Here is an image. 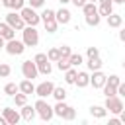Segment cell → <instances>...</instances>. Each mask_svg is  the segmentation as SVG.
<instances>
[{"label":"cell","mask_w":125,"mask_h":125,"mask_svg":"<svg viewBox=\"0 0 125 125\" xmlns=\"http://www.w3.org/2000/svg\"><path fill=\"white\" fill-rule=\"evenodd\" d=\"M21 41L25 43V47H37V43H39V31L35 29V25H25L21 29Z\"/></svg>","instance_id":"6da1fadb"},{"label":"cell","mask_w":125,"mask_h":125,"mask_svg":"<svg viewBox=\"0 0 125 125\" xmlns=\"http://www.w3.org/2000/svg\"><path fill=\"white\" fill-rule=\"evenodd\" d=\"M33 107H35V111H37V115L43 119V121H51L53 119V115H55V111H53V107L43 100V98H39L35 104H33Z\"/></svg>","instance_id":"7a4b0ae2"},{"label":"cell","mask_w":125,"mask_h":125,"mask_svg":"<svg viewBox=\"0 0 125 125\" xmlns=\"http://www.w3.org/2000/svg\"><path fill=\"white\" fill-rule=\"evenodd\" d=\"M20 16L23 18V21H25V25H37L39 21H41V16L35 12V8H31V6H23L21 10H20Z\"/></svg>","instance_id":"3957f363"},{"label":"cell","mask_w":125,"mask_h":125,"mask_svg":"<svg viewBox=\"0 0 125 125\" xmlns=\"http://www.w3.org/2000/svg\"><path fill=\"white\" fill-rule=\"evenodd\" d=\"M6 23L12 27V29H16V31H21L23 27H25V21H23V18L14 10V12H8L6 14Z\"/></svg>","instance_id":"277c9868"},{"label":"cell","mask_w":125,"mask_h":125,"mask_svg":"<svg viewBox=\"0 0 125 125\" xmlns=\"http://www.w3.org/2000/svg\"><path fill=\"white\" fill-rule=\"evenodd\" d=\"M4 49H6V53H8V55H21V53L25 51V43H23V41H18V39L14 37V39L6 41Z\"/></svg>","instance_id":"5b68a950"},{"label":"cell","mask_w":125,"mask_h":125,"mask_svg":"<svg viewBox=\"0 0 125 125\" xmlns=\"http://www.w3.org/2000/svg\"><path fill=\"white\" fill-rule=\"evenodd\" d=\"M21 74H23V78H29V80L37 78V76H39L37 64H35L33 61H23V62H21Z\"/></svg>","instance_id":"8992f818"},{"label":"cell","mask_w":125,"mask_h":125,"mask_svg":"<svg viewBox=\"0 0 125 125\" xmlns=\"http://www.w3.org/2000/svg\"><path fill=\"white\" fill-rule=\"evenodd\" d=\"M105 109H107L109 113H113V115H119V111L123 109V102H121V98H117V96H109V98H105Z\"/></svg>","instance_id":"52a82bcc"},{"label":"cell","mask_w":125,"mask_h":125,"mask_svg":"<svg viewBox=\"0 0 125 125\" xmlns=\"http://www.w3.org/2000/svg\"><path fill=\"white\" fill-rule=\"evenodd\" d=\"M53 88H55V84H53L51 80H45V82H41L39 86H35V96H39V98H49V96L53 94Z\"/></svg>","instance_id":"ba28073f"},{"label":"cell","mask_w":125,"mask_h":125,"mask_svg":"<svg viewBox=\"0 0 125 125\" xmlns=\"http://www.w3.org/2000/svg\"><path fill=\"white\" fill-rule=\"evenodd\" d=\"M2 115L6 117L8 125H18V123H20V119H21V115H20L14 107H4V109H2Z\"/></svg>","instance_id":"9c48e42d"},{"label":"cell","mask_w":125,"mask_h":125,"mask_svg":"<svg viewBox=\"0 0 125 125\" xmlns=\"http://www.w3.org/2000/svg\"><path fill=\"white\" fill-rule=\"evenodd\" d=\"M55 20L59 21V25H68V23H70V20H72V14L62 6L61 10H57V12H55Z\"/></svg>","instance_id":"30bf717a"},{"label":"cell","mask_w":125,"mask_h":125,"mask_svg":"<svg viewBox=\"0 0 125 125\" xmlns=\"http://www.w3.org/2000/svg\"><path fill=\"white\" fill-rule=\"evenodd\" d=\"M105 80H107V76H105L102 70H94V74L90 76V84H92L96 90H98V88H104Z\"/></svg>","instance_id":"8fae6325"},{"label":"cell","mask_w":125,"mask_h":125,"mask_svg":"<svg viewBox=\"0 0 125 125\" xmlns=\"http://www.w3.org/2000/svg\"><path fill=\"white\" fill-rule=\"evenodd\" d=\"M20 115H21V119H25V121H33L35 119V115H37V111H35V107H31V105H21V111H20Z\"/></svg>","instance_id":"7c38bea8"},{"label":"cell","mask_w":125,"mask_h":125,"mask_svg":"<svg viewBox=\"0 0 125 125\" xmlns=\"http://www.w3.org/2000/svg\"><path fill=\"white\" fill-rule=\"evenodd\" d=\"M0 35H2L6 41H10V39L16 37V29H12L6 21H0Z\"/></svg>","instance_id":"4fadbf2b"},{"label":"cell","mask_w":125,"mask_h":125,"mask_svg":"<svg viewBox=\"0 0 125 125\" xmlns=\"http://www.w3.org/2000/svg\"><path fill=\"white\" fill-rule=\"evenodd\" d=\"M105 21H107V25L109 27H113V29H117V27H121V23H123V18L119 16V14H109L107 18H105Z\"/></svg>","instance_id":"5bb4252c"},{"label":"cell","mask_w":125,"mask_h":125,"mask_svg":"<svg viewBox=\"0 0 125 125\" xmlns=\"http://www.w3.org/2000/svg\"><path fill=\"white\" fill-rule=\"evenodd\" d=\"M74 84H76L78 88H86V86L90 84V74H88V72H84V70H82V72H78V74H76Z\"/></svg>","instance_id":"9a60e30c"},{"label":"cell","mask_w":125,"mask_h":125,"mask_svg":"<svg viewBox=\"0 0 125 125\" xmlns=\"http://www.w3.org/2000/svg\"><path fill=\"white\" fill-rule=\"evenodd\" d=\"M18 86H20V92H23V94H27V96H29V94H35V86H33V82H31L29 78L21 80Z\"/></svg>","instance_id":"2e32d148"},{"label":"cell","mask_w":125,"mask_h":125,"mask_svg":"<svg viewBox=\"0 0 125 125\" xmlns=\"http://www.w3.org/2000/svg\"><path fill=\"white\" fill-rule=\"evenodd\" d=\"M90 113H92V117H96V119H104V117L107 115V109H105V105H92V107H90Z\"/></svg>","instance_id":"e0dca14e"},{"label":"cell","mask_w":125,"mask_h":125,"mask_svg":"<svg viewBox=\"0 0 125 125\" xmlns=\"http://www.w3.org/2000/svg\"><path fill=\"white\" fill-rule=\"evenodd\" d=\"M102 59L100 57H94V59H88V62H86V66H88V70H102Z\"/></svg>","instance_id":"ac0fdd59"},{"label":"cell","mask_w":125,"mask_h":125,"mask_svg":"<svg viewBox=\"0 0 125 125\" xmlns=\"http://www.w3.org/2000/svg\"><path fill=\"white\" fill-rule=\"evenodd\" d=\"M100 21H102V16L96 12V14H88L86 16V23L88 25H92V27H98L100 25Z\"/></svg>","instance_id":"d6986e66"},{"label":"cell","mask_w":125,"mask_h":125,"mask_svg":"<svg viewBox=\"0 0 125 125\" xmlns=\"http://www.w3.org/2000/svg\"><path fill=\"white\" fill-rule=\"evenodd\" d=\"M76 74H78V70H76L74 66H70L68 70H64V82H66V84H74Z\"/></svg>","instance_id":"ffe728a7"},{"label":"cell","mask_w":125,"mask_h":125,"mask_svg":"<svg viewBox=\"0 0 125 125\" xmlns=\"http://www.w3.org/2000/svg\"><path fill=\"white\" fill-rule=\"evenodd\" d=\"M18 92H20V86H18L16 82H8V84L4 86V94H6V96H12V98H14Z\"/></svg>","instance_id":"44dd1931"},{"label":"cell","mask_w":125,"mask_h":125,"mask_svg":"<svg viewBox=\"0 0 125 125\" xmlns=\"http://www.w3.org/2000/svg\"><path fill=\"white\" fill-rule=\"evenodd\" d=\"M51 96H53V98H55L57 102H62V100L66 98V90H64L62 86H55V88H53V94H51Z\"/></svg>","instance_id":"7402d4cb"},{"label":"cell","mask_w":125,"mask_h":125,"mask_svg":"<svg viewBox=\"0 0 125 125\" xmlns=\"http://www.w3.org/2000/svg\"><path fill=\"white\" fill-rule=\"evenodd\" d=\"M37 70H39V74H51V70H53V66H51V61H43V62H39L37 64Z\"/></svg>","instance_id":"603a6c76"},{"label":"cell","mask_w":125,"mask_h":125,"mask_svg":"<svg viewBox=\"0 0 125 125\" xmlns=\"http://www.w3.org/2000/svg\"><path fill=\"white\" fill-rule=\"evenodd\" d=\"M111 12H113V4H100L98 6V14L104 16V18H107Z\"/></svg>","instance_id":"cb8c5ba5"},{"label":"cell","mask_w":125,"mask_h":125,"mask_svg":"<svg viewBox=\"0 0 125 125\" xmlns=\"http://www.w3.org/2000/svg\"><path fill=\"white\" fill-rule=\"evenodd\" d=\"M43 25H45V31H47V33H55V31H57V27H59V21L53 18V20L43 21Z\"/></svg>","instance_id":"d4e9b609"},{"label":"cell","mask_w":125,"mask_h":125,"mask_svg":"<svg viewBox=\"0 0 125 125\" xmlns=\"http://www.w3.org/2000/svg\"><path fill=\"white\" fill-rule=\"evenodd\" d=\"M82 12H84V16H88V14H96V12H98L96 2H86V4L82 6Z\"/></svg>","instance_id":"484cf974"},{"label":"cell","mask_w":125,"mask_h":125,"mask_svg":"<svg viewBox=\"0 0 125 125\" xmlns=\"http://www.w3.org/2000/svg\"><path fill=\"white\" fill-rule=\"evenodd\" d=\"M47 59H49L51 62H57V61L61 59V53H59V47H53V49H49V51H47Z\"/></svg>","instance_id":"4316f807"},{"label":"cell","mask_w":125,"mask_h":125,"mask_svg":"<svg viewBox=\"0 0 125 125\" xmlns=\"http://www.w3.org/2000/svg\"><path fill=\"white\" fill-rule=\"evenodd\" d=\"M66 107H68V105H66V104H64V100H62V102H57V104H55V107H53V111H55V115H59V117H62V113L66 111Z\"/></svg>","instance_id":"83f0119b"},{"label":"cell","mask_w":125,"mask_h":125,"mask_svg":"<svg viewBox=\"0 0 125 125\" xmlns=\"http://www.w3.org/2000/svg\"><path fill=\"white\" fill-rule=\"evenodd\" d=\"M68 61H70V66H80L84 59H82V55H80V53H72V55L68 57Z\"/></svg>","instance_id":"f1b7e54d"},{"label":"cell","mask_w":125,"mask_h":125,"mask_svg":"<svg viewBox=\"0 0 125 125\" xmlns=\"http://www.w3.org/2000/svg\"><path fill=\"white\" fill-rule=\"evenodd\" d=\"M14 102H16V105H25L27 104V94H23V92H18L16 96H14Z\"/></svg>","instance_id":"f546056e"},{"label":"cell","mask_w":125,"mask_h":125,"mask_svg":"<svg viewBox=\"0 0 125 125\" xmlns=\"http://www.w3.org/2000/svg\"><path fill=\"white\" fill-rule=\"evenodd\" d=\"M104 96H105V98H109V96H117V88L105 82V84H104Z\"/></svg>","instance_id":"4dcf8cb0"},{"label":"cell","mask_w":125,"mask_h":125,"mask_svg":"<svg viewBox=\"0 0 125 125\" xmlns=\"http://www.w3.org/2000/svg\"><path fill=\"white\" fill-rule=\"evenodd\" d=\"M39 16H41V21L53 20V18H55V10H51V8H45V10H43V12L39 14Z\"/></svg>","instance_id":"1f68e13d"},{"label":"cell","mask_w":125,"mask_h":125,"mask_svg":"<svg viewBox=\"0 0 125 125\" xmlns=\"http://www.w3.org/2000/svg\"><path fill=\"white\" fill-rule=\"evenodd\" d=\"M57 68H59V70H68V68H70V61L64 59V57H61V59L57 61Z\"/></svg>","instance_id":"d6a6232c"},{"label":"cell","mask_w":125,"mask_h":125,"mask_svg":"<svg viewBox=\"0 0 125 125\" xmlns=\"http://www.w3.org/2000/svg\"><path fill=\"white\" fill-rule=\"evenodd\" d=\"M74 117H76V109L68 105V107H66V111L62 113V119H64V121H72Z\"/></svg>","instance_id":"836d02e7"},{"label":"cell","mask_w":125,"mask_h":125,"mask_svg":"<svg viewBox=\"0 0 125 125\" xmlns=\"http://www.w3.org/2000/svg\"><path fill=\"white\" fill-rule=\"evenodd\" d=\"M10 72H12L10 64H6V62H0V78H6V76H10Z\"/></svg>","instance_id":"e575fe53"},{"label":"cell","mask_w":125,"mask_h":125,"mask_svg":"<svg viewBox=\"0 0 125 125\" xmlns=\"http://www.w3.org/2000/svg\"><path fill=\"white\" fill-rule=\"evenodd\" d=\"M59 53H61V57H64V59H68V57L72 55V49H70L68 45H62V47H59Z\"/></svg>","instance_id":"d590c367"},{"label":"cell","mask_w":125,"mask_h":125,"mask_svg":"<svg viewBox=\"0 0 125 125\" xmlns=\"http://www.w3.org/2000/svg\"><path fill=\"white\" fill-rule=\"evenodd\" d=\"M86 55H88V59L100 57V49H98V47H88V49H86Z\"/></svg>","instance_id":"8d00e7d4"},{"label":"cell","mask_w":125,"mask_h":125,"mask_svg":"<svg viewBox=\"0 0 125 125\" xmlns=\"http://www.w3.org/2000/svg\"><path fill=\"white\" fill-rule=\"evenodd\" d=\"M105 82H107V84H111V86H115V88H117V86H119V82H121V78H119V76H117V74H111V76H107V80H105Z\"/></svg>","instance_id":"74e56055"},{"label":"cell","mask_w":125,"mask_h":125,"mask_svg":"<svg viewBox=\"0 0 125 125\" xmlns=\"http://www.w3.org/2000/svg\"><path fill=\"white\" fill-rule=\"evenodd\" d=\"M23 6H25V0H14V2H12V8H10V10H16V12H20V10L23 8Z\"/></svg>","instance_id":"f35d334b"},{"label":"cell","mask_w":125,"mask_h":125,"mask_svg":"<svg viewBox=\"0 0 125 125\" xmlns=\"http://www.w3.org/2000/svg\"><path fill=\"white\" fill-rule=\"evenodd\" d=\"M43 61H49V59H47V53H37V55L33 57V62H35V64L43 62Z\"/></svg>","instance_id":"ab89813d"},{"label":"cell","mask_w":125,"mask_h":125,"mask_svg":"<svg viewBox=\"0 0 125 125\" xmlns=\"http://www.w3.org/2000/svg\"><path fill=\"white\" fill-rule=\"evenodd\" d=\"M45 4V0H29V6L31 8H41Z\"/></svg>","instance_id":"60d3db41"},{"label":"cell","mask_w":125,"mask_h":125,"mask_svg":"<svg viewBox=\"0 0 125 125\" xmlns=\"http://www.w3.org/2000/svg\"><path fill=\"white\" fill-rule=\"evenodd\" d=\"M117 94H119V96H125V82H119V86H117Z\"/></svg>","instance_id":"b9f144b4"},{"label":"cell","mask_w":125,"mask_h":125,"mask_svg":"<svg viewBox=\"0 0 125 125\" xmlns=\"http://www.w3.org/2000/svg\"><path fill=\"white\" fill-rule=\"evenodd\" d=\"M70 2H72V4L76 6V8H82V6H84V4L88 2V0H70Z\"/></svg>","instance_id":"7bdbcfd3"},{"label":"cell","mask_w":125,"mask_h":125,"mask_svg":"<svg viewBox=\"0 0 125 125\" xmlns=\"http://www.w3.org/2000/svg\"><path fill=\"white\" fill-rule=\"evenodd\" d=\"M119 123H121L119 117H111V119H109V125H119Z\"/></svg>","instance_id":"ee69618b"},{"label":"cell","mask_w":125,"mask_h":125,"mask_svg":"<svg viewBox=\"0 0 125 125\" xmlns=\"http://www.w3.org/2000/svg\"><path fill=\"white\" fill-rule=\"evenodd\" d=\"M12 2H14V0H2V6H6V8H12Z\"/></svg>","instance_id":"f6af8a7d"},{"label":"cell","mask_w":125,"mask_h":125,"mask_svg":"<svg viewBox=\"0 0 125 125\" xmlns=\"http://www.w3.org/2000/svg\"><path fill=\"white\" fill-rule=\"evenodd\" d=\"M119 121H121V123H125V109H121V111H119Z\"/></svg>","instance_id":"bcb514c9"},{"label":"cell","mask_w":125,"mask_h":125,"mask_svg":"<svg viewBox=\"0 0 125 125\" xmlns=\"http://www.w3.org/2000/svg\"><path fill=\"white\" fill-rule=\"evenodd\" d=\"M119 39H121V41H123V43H125V27H123V29H121V31H119Z\"/></svg>","instance_id":"7dc6e473"},{"label":"cell","mask_w":125,"mask_h":125,"mask_svg":"<svg viewBox=\"0 0 125 125\" xmlns=\"http://www.w3.org/2000/svg\"><path fill=\"white\" fill-rule=\"evenodd\" d=\"M0 125H8V121H6V117H4V115H0Z\"/></svg>","instance_id":"c3c4849f"},{"label":"cell","mask_w":125,"mask_h":125,"mask_svg":"<svg viewBox=\"0 0 125 125\" xmlns=\"http://www.w3.org/2000/svg\"><path fill=\"white\" fill-rule=\"evenodd\" d=\"M4 45H6V39L0 35V49H4Z\"/></svg>","instance_id":"681fc988"},{"label":"cell","mask_w":125,"mask_h":125,"mask_svg":"<svg viewBox=\"0 0 125 125\" xmlns=\"http://www.w3.org/2000/svg\"><path fill=\"white\" fill-rule=\"evenodd\" d=\"M113 4H125V0H113Z\"/></svg>","instance_id":"f907efd6"},{"label":"cell","mask_w":125,"mask_h":125,"mask_svg":"<svg viewBox=\"0 0 125 125\" xmlns=\"http://www.w3.org/2000/svg\"><path fill=\"white\" fill-rule=\"evenodd\" d=\"M59 2H61V4H62V6H64V4H68V2H70V0H59Z\"/></svg>","instance_id":"816d5d0a"},{"label":"cell","mask_w":125,"mask_h":125,"mask_svg":"<svg viewBox=\"0 0 125 125\" xmlns=\"http://www.w3.org/2000/svg\"><path fill=\"white\" fill-rule=\"evenodd\" d=\"M88 2H98V0H88Z\"/></svg>","instance_id":"f5cc1de1"},{"label":"cell","mask_w":125,"mask_h":125,"mask_svg":"<svg viewBox=\"0 0 125 125\" xmlns=\"http://www.w3.org/2000/svg\"><path fill=\"white\" fill-rule=\"evenodd\" d=\"M123 68H125V61H123Z\"/></svg>","instance_id":"db71d44e"}]
</instances>
